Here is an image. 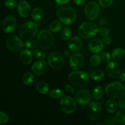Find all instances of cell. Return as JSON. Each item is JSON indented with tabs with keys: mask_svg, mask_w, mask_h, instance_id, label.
<instances>
[{
	"mask_svg": "<svg viewBox=\"0 0 125 125\" xmlns=\"http://www.w3.org/2000/svg\"><path fill=\"white\" fill-rule=\"evenodd\" d=\"M57 16L59 20L65 25H70L76 21L77 13L74 8L70 6L60 7L57 11Z\"/></svg>",
	"mask_w": 125,
	"mask_h": 125,
	"instance_id": "6da1fadb",
	"label": "cell"
},
{
	"mask_svg": "<svg viewBox=\"0 0 125 125\" xmlns=\"http://www.w3.org/2000/svg\"><path fill=\"white\" fill-rule=\"evenodd\" d=\"M68 80L74 86L83 88L88 85L90 81V76L85 71L78 70L70 73Z\"/></svg>",
	"mask_w": 125,
	"mask_h": 125,
	"instance_id": "7a4b0ae2",
	"label": "cell"
},
{
	"mask_svg": "<svg viewBox=\"0 0 125 125\" xmlns=\"http://www.w3.org/2000/svg\"><path fill=\"white\" fill-rule=\"evenodd\" d=\"M40 23L34 21H28L23 23L20 26L18 29V34L23 39H33L38 32V27Z\"/></svg>",
	"mask_w": 125,
	"mask_h": 125,
	"instance_id": "3957f363",
	"label": "cell"
},
{
	"mask_svg": "<svg viewBox=\"0 0 125 125\" xmlns=\"http://www.w3.org/2000/svg\"><path fill=\"white\" fill-rule=\"evenodd\" d=\"M37 42L38 45L43 50L51 48L54 43V37L51 31L47 29L40 31L37 36Z\"/></svg>",
	"mask_w": 125,
	"mask_h": 125,
	"instance_id": "277c9868",
	"label": "cell"
},
{
	"mask_svg": "<svg viewBox=\"0 0 125 125\" xmlns=\"http://www.w3.org/2000/svg\"><path fill=\"white\" fill-rule=\"evenodd\" d=\"M107 96L111 98L118 99L124 95L125 93V87L120 82L114 81L107 84L105 89Z\"/></svg>",
	"mask_w": 125,
	"mask_h": 125,
	"instance_id": "5b68a950",
	"label": "cell"
},
{
	"mask_svg": "<svg viewBox=\"0 0 125 125\" xmlns=\"http://www.w3.org/2000/svg\"><path fill=\"white\" fill-rule=\"evenodd\" d=\"M98 32L97 26L91 21H85L82 23L78 29L79 36L84 39H89L93 37Z\"/></svg>",
	"mask_w": 125,
	"mask_h": 125,
	"instance_id": "8992f818",
	"label": "cell"
},
{
	"mask_svg": "<svg viewBox=\"0 0 125 125\" xmlns=\"http://www.w3.org/2000/svg\"><path fill=\"white\" fill-rule=\"evenodd\" d=\"M87 116L90 120L95 121L101 117L103 113L102 105L98 101H93L87 107Z\"/></svg>",
	"mask_w": 125,
	"mask_h": 125,
	"instance_id": "52a82bcc",
	"label": "cell"
},
{
	"mask_svg": "<svg viewBox=\"0 0 125 125\" xmlns=\"http://www.w3.org/2000/svg\"><path fill=\"white\" fill-rule=\"evenodd\" d=\"M60 108L63 113L70 114L76 110V101L71 96H62L60 101Z\"/></svg>",
	"mask_w": 125,
	"mask_h": 125,
	"instance_id": "ba28073f",
	"label": "cell"
},
{
	"mask_svg": "<svg viewBox=\"0 0 125 125\" xmlns=\"http://www.w3.org/2000/svg\"><path fill=\"white\" fill-rule=\"evenodd\" d=\"M48 63L51 68L58 70L62 68L64 63V59L62 54L57 51H54L48 55Z\"/></svg>",
	"mask_w": 125,
	"mask_h": 125,
	"instance_id": "9c48e42d",
	"label": "cell"
},
{
	"mask_svg": "<svg viewBox=\"0 0 125 125\" xmlns=\"http://www.w3.org/2000/svg\"><path fill=\"white\" fill-rule=\"evenodd\" d=\"M100 8L99 5L94 1L88 2L84 9L85 16L88 20L94 21L97 19L100 15Z\"/></svg>",
	"mask_w": 125,
	"mask_h": 125,
	"instance_id": "30bf717a",
	"label": "cell"
},
{
	"mask_svg": "<svg viewBox=\"0 0 125 125\" xmlns=\"http://www.w3.org/2000/svg\"><path fill=\"white\" fill-rule=\"evenodd\" d=\"M6 45L10 51L13 52H19L23 50V41L17 35H11L6 40Z\"/></svg>",
	"mask_w": 125,
	"mask_h": 125,
	"instance_id": "8fae6325",
	"label": "cell"
},
{
	"mask_svg": "<svg viewBox=\"0 0 125 125\" xmlns=\"http://www.w3.org/2000/svg\"><path fill=\"white\" fill-rule=\"evenodd\" d=\"M70 66L75 71L80 70L84 67L85 64V60L81 54L79 52H74L72 54L69 59Z\"/></svg>",
	"mask_w": 125,
	"mask_h": 125,
	"instance_id": "7c38bea8",
	"label": "cell"
},
{
	"mask_svg": "<svg viewBox=\"0 0 125 125\" xmlns=\"http://www.w3.org/2000/svg\"><path fill=\"white\" fill-rule=\"evenodd\" d=\"M76 101L81 106L88 104L91 100V95L88 89H81L77 92L75 95Z\"/></svg>",
	"mask_w": 125,
	"mask_h": 125,
	"instance_id": "4fadbf2b",
	"label": "cell"
},
{
	"mask_svg": "<svg viewBox=\"0 0 125 125\" xmlns=\"http://www.w3.org/2000/svg\"><path fill=\"white\" fill-rule=\"evenodd\" d=\"M106 72L107 75L112 78H117L121 73L120 65L117 62L112 61L108 62L106 67Z\"/></svg>",
	"mask_w": 125,
	"mask_h": 125,
	"instance_id": "5bb4252c",
	"label": "cell"
},
{
	"mask_svg": "<svg viewBox=\"0 0 125 125\" xmlns=\"http://www.w3.org/2000/svg\"><path fill=\"white\" fill-rule=\"evenodd\" d=\"M32 72L35 75L40 76L45 74L48 70V63L43 59L37 61L32 64L31 67Z\"/></svg>",
	"mask_w": 125,
	"mask_h": 125,
	"instance_id": "9a60e30c",
	"label": "cell"
},
{
	"mask_svg": "<svg viewBox=\"0 0 125 125\" xmlns=\"http://www.w3.org/2000/svg\"><path fill=\"white\" fill-rule=\"evenodd\" d=\"M17 26L15 18L12 16H9L6 17L2 23V29L4 32L7 34L13 32L15 31Z\"/></svg>",
	"mask_w": 125,
	"mask_h": 125,
	"instance_id": "2e32d148",
	"label": "cell"
},
{
	"mask_svg": "<svg viewBox=\"0 0 125 125\" xmlns=\"http://www.w3.org/2000/svg\"><path fill=\"white\" fill-rule=\"evenodd\" d=\"M104 48V43L101 39L95 38L90 42L89 49L92 53L98 54L102 51Z\"/></svg>",
	"mask_w": 125,
	"mask_h": 125,
	"instance_id": "e0dca14e",
	"label": "cell"
},
{
	"mask_svg": "<svg viewBox=\"0 0 125 125\" xmlns=\"http://www.w3.org/2000/svg\"><path fill=\"white\" fill-rule=\"evenodd\" d=\"M67 46L69 50H70L71 51L77 52L83 46V42L79 37L75 35L71 37L68 40Z\"/></svg>",
	"mask_w": 125,
	"mask_h": 125,
	"instance_id": "ac0fdd59",
	"label": "cell"
},
{
	"mask_svg": "<svg viewBox=\"0 0 125 125\" xmlns=\"http://www.w3.org/2000/svg\"><path fill=\"white\" fill-rule=\"evenodd\" d=\"M18 13L21 17H27L29 15L31 11V7L29 4L26 1H23L17 6Z\"/></svg>",
	"mask_w": 125,
	"mask_h": 125,
	"instance_id": "d6986e66",
	"label": "cell"
},
{
	"mask_svg": "<svg viewBox=\"0 0 125 125\" xmlns=\"http://www.w3.org/2000/svg\"><path fill=\"white\" fill-rule=\"evenodd\" d=\"M20 58L22 63L28 65L31 63L33 59V54L30 50L25 49L23 50L20 54Z\"/></svg>",
	"mask_w": 125,
	"mask_h": 125,
	"instance_id": "ffe728a7",
	"label": "cell"
},
{
	"mask_svg": "<svg viewBox=\"0 0 125 125\" xmlns=\"http://www.w3.org/2000/svg\"><path fill=\"white\" fill-rule=\"evenodd\" d=\"M125 57V50L122 48H115L112 52V58L115 61H122Z\"/></svg>",
	"mask_w": 125,
	"mask_h": 125,
	"instance_id": "44dd1931",
	"label": "cell"
},
{
	"mask_svg": "<svg viewBox=\"0 0 125 125\" xmlns=\"http://www.w3.org/2000/svg\"><path fill=\"white\" fill-rule=\"evenodd\" d=\"M118 103L114 98L109 99L106 103V109L109 113L114 114L117 112L118 109Z\"/></svg>",
	"mask_w": 125,
	"mask_h": 125,
	"instance_id": "7402d4cb",
	"label": "cell"
},
{
	"mask_svg": "<svg viewBox=\"0 0 125 125\" xmlns=\"http://www.w3.org/2000/svg\"><path fill=\"white\" fill-rule=\"evenodd\" d=\"M36 89L40 94L42 95H46L48 93L50 90L48 84L46 83L43 81H40L37 83L36 84Z\"/></svg>",
	"mask_w": 125,
	"mask_h": 125,
	"instance_id": "603a6c76",
	"label": "cell"
},
{
	"mask_svg": "<svg viewBox=\"0 0 125 125\" xmlns=\"http://www.w3.org/2000/svg\"><path fill=\"white\" fill-rule=\"evenodd\" d=\"M43 15V12L40 7H35L32 10L31 12L32 19L34 21H39L42 18Z\"/></svg>",
	"mask_w": 125,
	"mask_h": 125,
	"instance_id": "cb8c5ba5",
	"label": "cell"
},
{
	"mask_svg": "<svg viewBox=\"0 0 125 125\" xmlns=\"http://www.w3.org/2000/svg\"><path fill=\"white\" fill-rule=\"evenodd\" d=\"M90 76L93 80L98 81H101L103 79L104 76V73L101 70L95 69L91 72Z\"/></svg>",
	"mask_w": 125,
	"mask_h": 125,
	"instance_id": "d4e9b609",
	"label": "cell"
},
{
	"mask_svg": "<svg viewBox=\"0 0 125 125\" xmlns=\"http://www.w3.org/2000/svg\"><path fill=\"white\" fill-rule=\"evenodd\" d=\"M103 89L100 85L95 87L93 89L92 96L95 100H100L103 96Z\"/></svg>",
	"mask_w": 125,
	"mask_h": 125,
	"instance_id": "484cf974",
	"label": "cell"
},
{
	"mask_svg": "<svg viewBox=\"0 0 125 125\" xmlns=\"http://www.w3.org/2000/svg\"><path fill=\"white\" fill-rule=\"evenodd\" d=\"M34 80V74L32 72H26L25 74L23 75V78H22V81H23V84H25L26 85H31L33 83Z\"/></svg>",
	"mask_w": 125,
	"mask_h": 125,
	"instance_id": "4316f807",
	"label": "cell"
},
{
	"mask_svg": "<svg viewBox=\"0 0 125 125\" xmlns=\"http://www.w3.org/2000/svg\"><path fill=\"white\" fill-rule=\"evenodd\" d=\"M50 30L52 32H57L60 31L62 28V24L61 21L55 20L51 22L49 26Z\"/></svg>",
	"mask_w": 125,
	"mask_h": 125,
	"instance_id": "83f0119b",
	"label": "cell"
},
{
	"mask_svg": "<svg viewBox=\"0 0 125 125\" xmlns=\"http://www.w3.org/2000/svg\"><path fill=\"white\" fill-rule=\"evenodd\" d=\"M72 36V31L68 27H65L62 29L61 33V37L64 41L69 40Z\"/></svg>",
	"mask_w": 125,
	"mask_h": 125,
	"instance_id": "f1b7e54d",
	"label": "cell"
},
{
	"mask_svg": "<svg viewBox=\"0 0 125 125\" xmlns=\"http://www.w3.org/2000/svg\"><path fill=\"white\" fill-rule=\"evenodd\" d=\"M49 95L52 99H58L63 96V92L59 89H53L50 90Z\"/></svg>",
	"mask_w": 125,
	"mask_h": 125,
	"instance_id": "f546056e",
	"label": "cell"
},
{
	"mask_svg": "<svg viewBox=\"0 0 125 125\" xmlns=\"http://www.w3.org/2000/svg\"><path fill=\"white\" fill-rule=\"evenodd\" d=\"M37 42L35 41V40H34L33 39H28L24 43V46H25L27 49L30 50H35L37 48Z\"/></svg>",
	"mask_w": 125,
	"mask_h": 125,
	"instance_id": "4dcf8cb0",
	"label": "cell"
},
{
	"mask_svg": "<svg viewBox=\"0 0 125 125\" xmlns=\"http://www.w3.org/2000/svg\"><path fill=\"white\" fill-rule=\"evenodd\" d=\"M115 118L119 123L125 125V110L117 111L115 114Z\"/></svg>",
	"mask_w": 125,
	"mask_h": 125,
	"instance_id": "1f68e13d",
	"label": "cell"
},
{
	"mask_svg": "<svg viewBox=\"0 0 125 125\" xmlns=\"http://www.w3.org/2000/svg\"><path fill=\"white\" fill-rule=\"evenodd\" d=\"M101 57L99 55H97V54L93 55L90 59V63L91 64V65L94 66V67H96V66L100 65L101 63Z\"/></svg>",
	"mask_w": 125,
	"mask_h": 125,
	"instance_id": "d6a6232c",
	"label": "cell"
},
{
	"mask_svg": "<svg viewBox=\"0 0 125 125\" xmlns=\"http://www.w3.org/2000/svg\"><path fill=\"white\" fill-rule=\"evenodd\" d=\"M33 56L35 58L37 59H44L46 57V55L44 53V52L42 50H34V52H32Z\"/></svg>",
	"mask_w": 125,
	"mask_h": 125,
	"instance_id": "836d02e7",
	"label": "cell"
},
{
	"mask_svg": "<svg viewBox=\"0 0 125 125\" xmlns=\"http://www.w3.org/2000/svg\"><path fill=\"white\" fill-rule=\"evenodd\" d=\"M104 124L106 125H116L119 124V122L115 117H107L104 120Z\"/></svg>",
	"mask_w": 125,
	"mask_h": 125,
	"instance_id": "e575fe53",
	"label": "cell"
},
{
	"mask_svg": "<svg viewBox=\"0 0 125 125\" xmlns=\"http://www.w3.org/2000/svg\"><path fill=\"white\" fill-rule=\"evenodd\" d=\"M5 6L10 9H15L17 6V2L15 0H6L4 2Z\"/></svg>",
	"mask_w": 125,
	"mask_h": 125,
	"instance_id": "d590c367",
	"label": "cell"
},
{
	"mask_svg": "<svg viewBox=\"0 0 125 125\" xmlns=\"http://www.w3.org/2000/svg\"><path fill=\"white\" fill-rule=\"evenodd\" d=\"M9 116L5 112L0 111V124H6L9 122Z\"/></svg>",
	"mask_w": 125,
	"mask_h": 125,
	"instance_id": "8d00e7d4",
	"label": "cell"
},
{
	"mask_svg": "<svg viewBox=\"0 0 125 125\" xmlns=\"http://www.w3.org/2000/svg\"><path fill=\"white\" fill-rule=\"evenodd\" d=\"M114 0H99V4L104 8H107L112 6Z\"/></svg>",
	"mask_w": 125,
	"mask_h": 125,
	"instance_id": "74e56055",
	"label": "cell"
},
{
	"mask_svg": "<svg viewBox=\"0 0 125 125\" xmlns=\"http://www.w3.org/2000/svg\"><path fill=\"white\" fill-rule=\"evenodd\" d=\"M98 33L100 35L104 37L106 36V35H109L110 30L107 27L101 26V28H98Z\"/></svg>",
	"mask_w": 125,
	"mask_h": 125,
	"instance_id": "f35d334b",
	"label": "cell"
},
{
	"mask_svg": "<svg viewBox=\"0 0 125 125\" xmlns=\"http://www.w3.org/2000/svg\"><path fill=\"white\" fill-rule=\"evenodd\" d=\"M101 59L105 63H108L111 61V55L107 51H104L101 53Z\"/></svg>",
	"mask_w": 125,
	"mask_h": 125,
	"instance_id": "ab89813d",
	"label": "cell"
},
{
	"mask_svg": "<svg viewBox=\"0 0 125 125\" xmlns=\"http://www.w3.org/2000/svg\"><path fill=\"white\" fill-rule=\"evenodd\" d=\"M102 40L104 43L106 44V45H109L112 42V38L109 35H106V36L103 37Z\"/></svg>",
	"mask_w": 125,
	"mask_h": 125,
	"instance_id": "60d3db41",
	"label": "cell"
},
{
	"mask_svg": "<svg viewBox=\"0 0 125 125\" xmlns=\"http://www.w3.org/2000/svg\"><path fill=\"white\" fill-rule=\"evenodd\" d=\"M118 105L122 109L125 110V96H123L120 98Z\"/></svg>",
	"mask_w": 125,
	"mask_h": 125,
	"instance_id": "b9f144b4",
	"label": "cell"
},
{
	"mask_svg": "<svg viewBox=\"0 0 125 125\" xmlns=\"http://www.w3.org/2000/svg\"><path fill=\"white\" fill-rule=\"evenodd\" d=\"M65 89L67 91H68V92L71 93V94H72V93L74 92V89L73 88V87L71 86L70 84H66L65 86Z\"/></svg>",
	"mask_w": 125,
	"mask_h": 125,
	"instance_id": "7bdbcfd3",
	"label": "cell"
},
{
	"mask_svg": "<svg viewBox=\"0 0 125 125\" xmlns=\"http://www.w3.org/2000/svg\"><path fill=\"white\" fill-rule=\"evenodd\" d=\"M70 0H56V2L59 5H64L69 2Z\"/></svg>",
	"mask_w": 125,
	"mask_h": 125,
	"instance_id": "ee69618b",
	"label": "cell"
},
{
	"mask_svg": "<svg viewBox=\"0 0 125 125\" xmlns=\"http://www.w3.org/2000/svg\"><path fill=\"white\" fill-rule=\"evenodd\" d=\"M120 79L121 81H125V69L121 72L120 74Z\"/></svg>",
	"mask_w": 125,
	"mask_h": 125,
	"instance_id": "f6af8a7d",
	"label": "cell"
},
{
	"mask_svg": "<svg viewBox=\"0 0 125 125\" xmlns=\"http://www.w3.org/2000/svg\"><path fill=\"white\" fill-rule=\"evenodd\" d=\"M85 1V0H74V2L78 6H81V5L84 4Z\"/></svg>",
	"mask_w": 125,
	"mask_h": 125,
	"instance_id": "bcb514c9",
	"label": "cell"
},
{
	"mask_svg": "<svg viewBox=\"0 0 125 125\" xmlns=\"http://www.w3.org/2000/svg\"><path fill=\"white\" fill-rule=\"evenodd\" d=\"M70 51H68V50H65L64 52V55L66 56V57H70L71 56V55H72V54H71V52H70Z\"/></svg>",
	"mask_w": 125,
	"mask_h": 125,
	"instance_id": "7dc6e473",
	"label": "cell"
},
{
	"mask_svg": "<svg viewBox=\"0 0 125 125\" xmlns=\"http://www.w3.org/2000/svg\"><path fill=\"white\" fill-rule=\"evenodd\" d=\"M20 1H23V0H20Z\"/></svg>",
	"mask_w": 125,
	"mask_h": 125,
	"instance_id": "c3c4849f",
	"label": "cell"
}]
</instances>
